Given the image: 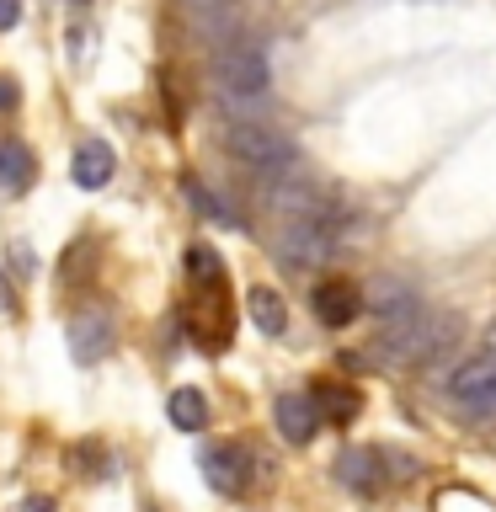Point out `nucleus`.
Segmentation results:
<instances>
[{"mask_svg":"<svg viewBox=\"0 0 496 512\" xmlns=\"http://www.w3.org/2000/svg\"><path fill=\"white\" fill-rule=\"evenodd\" d=\"M182 192L192 198V208H198L203 219H214V224H230V230H240V214H235V208L224 203V198H214V192H208V187L198 182V176H182Z\"/></svg>","mask_w":496,"mask_h":512,"instance_id":"nucleus-15","label":"nucleus"},{"mask_svg":"<svg viewBox=\"0 0 496 512\" xmlns=\"http://www.w3.org/2000/svg\"><path fill=\"white\" fill-rule=\"evenodd\" d=\"M246 310H251V326L262 336H283L288 331V304H283L278 288H251Z\"/></svg>","mask_w":496,"mask_h":512,"instance_id":"nucleus-12","label":"nucleus"},{"mask_svg":"<svg viewBox=\"0 0 496 512\" xmlns=\"http://www.w3.org/2000/svg\"><path fill=\"white\" fill-rule=\"evenodd\" d=\"M272 416H278V432H283V443H310L320 427V411H315V400H310V390H288V395H278V406H272Z\"/></svg>","mask_w":496,"mask_h":512,"instance_id":"nucleus-6","label":"nucleus"},{"mask_svg":"<svg viewBox=\"0 0 496 512\" xmlns=\"http://www.w3.org/2000/svg\"><path fill=\"white\" fill-rule=\"evenodd\" d=\"M22 512H54V502H43V496H32V502H22Z\"/></svg>","mask_w":496,"mask_h":512,"instance_id":"nucleus-18","label":"nucleus"},{"mask_svg":"<svg viewBox=\"0 0 496 512\" xmlns=\"http://www.w3.org/2000/svg\"><path fill=\"white\" fill-rule=\"evenodd\" d=\"M22 22V0H0V32H11Z\"/></svg>","mask_w":496,"mask_h":512,"instance_id":"nucleus-16","label":"nucleus"},{"mask_svg":"<svg viewBox=\"0 0 496 512\" xmlns=\"http://www.w3.org/2000/svg\"><path fill=\"white\" fill-rule=\"evenodd\" d=\"M310 400H315L320 422H331V427H352V416L363 406V395L352 390V384H315Z\"/></svg>","mask_w":496,"mask_h":512,"instance_id":"nucleus-9","label":"nucleus"},{"mask_svg":"<svg viewBox=\"0 0 496 512\" xmlns=\"http://www.w3.org/2000/svg\"><path fill=\"white\" fill-rule=\"evenodd\" d=\"M214 75H219V91L235 96V102H256L267 96L272 86V64H267V48L256 38H230L214 59Z\"/></svg>","mask_w":496,"mask_h":512,"instance_id":"nucleus-3","label":"nucleus"},{"mask_svg":"<svg viewBox=\"0 0 496 512\" xmlns=\"http://www.w3.org/2000/svg\"><path fill=\"white\" fill-rule=\"evenodd\" d=\"M443 395H448V406L464 411V416H496V326L486 336V347L448 374Z\"/></svg>","mask_w":496,"mask_h":512,"instance_id":"nucleus-2","label":"nucleus"},{"mask_svg":"<svg viewBox=\"0 0 496 512\" xmlns=\"http://www.w3.org/2000/svg\"><path fill=\"white\" fill-rule=\"evenodd\" d=\"M198 6H224V0H198Z\"/></svg>","mask_w":496,"mask_h":512,"instance_id":"nucleus-20","label":"nucleus"},{"mask_svg":"<svg viewBox=\"0 0 496 512\" xmlns=\"http://www.w3.org/2000/svg\"><path fill=\"white\" fill-rule=\"evenodd\" d=\"M32 171H38V160L22 139H0V187L6 192H27L32 187Z\"/></svg>","mask_w":496,"mask_h":512,"instance_id":"nucleus-11","label":"nucleus"},{"mask_svg":"<svg viewBox=\"0 0 496 512\" xmlns=\"http://www.w3.org/2000/svg\"><path fill=\"white\" fill-rule=\"evenodd\" d=\"M203 480L214 486L219 496H240L251 486V454L240 443H214V448H203Z\"/></svg>","mask_w":496,"mask_h":512,"instance_id":"nucleus-5","label":"nucleus"},{"mask_svg":"<svg viewBox=\"0 0 496 512\" xmlns=\"http://www.w3.org/2000/svg\"><path fill=\"white\" fill-rule=\"evenodd\" d=\"M70 342H75V363H91V358H102V352L112 347V320L107 315H96V310H86L70 326Z\"/></svg>","mask_w":496,"mask_h":512,"instance_id":"nucleus-10","label":"nucleus"},{"mask_svg":"<svg viewBox=\"0 0 496 512\" xmlns=\"http://www.w3.org/2000/svg\"><path fill=\"white\" fill-rule=\"evenodd\" d=\"M182 267H187V278L198 288H224V283H230V272H224V262L214 256V246H187Z\"/></svg>","mask_w":496,"mask_h":512,"instance_id":"nucleus-14","label":"nucleus"},{"mask_svg":"<svg viewBox=\"0 0 496 512\" xmlns=\"http://www.w3.org/2000/svg\"><path fill=\"white\" fill-rule=\"evenodd\" d=\"M16 102H22V91H16V80H6V75H0V112H11Z\"/></svg>","mask_w":496,"mask_h":512,"instance_id":"nucleus-17","label":"nucleus"},{"mask_svg":"<svg viewBox=\"0 0 496 512\" xmlns=\"http://www.w3.org/2000/svg\"><path fill=\"white\" fill-rule=\"evenodd\" d=\"M384 454L379 448H347L342 459H336V480H342L347 491H358V496H374L384 491Z\"/></svg>","mask_w":496,"mask_h":512,"instance_id":"nucleus-8","label":"nucleus"},{"mask_svg":"<svg viewBox=\"0 0 496 512\" xmlns=\"http://www.w3.org/2000/svg\"><path fill=\"white\" fill-rule=\"evenodd\" d=\"M6 304H11V283L0 278V310H6Z\"/></svg>","mask_w":496,"mask_h":512,"instance_id":"nucleus-19","label":"nucleus"},{"mask_svg":"<svg viewBox=\"0 0 496 512\" xmlns=\"http://www.w3.org/2000/svg\"><path fill=\"white\" fill-rule=\"evenodd\" d=\"M166 411H171V427H182V432H203L208 427V400L192 390V384H182V390L166 400Z\"/></svg>","mask_w":496,"mask_h":512,"instance_id":"nucleus-13","label":"nucleus"},{"mask_svg":"<svg viewBox=\"0 0 496 512\" xmlns=\"http://www.w3.org/2000/svg\"><path fill=\"white\" fill-rule=\"evenodd\" d=\"M219 139H224V155L240 160V166H251V171H262V176H288L299 166V144L272 123L235 118V123H224Z\"/></svg>","mask_w":496,"mask_h":512,"instance_id":"nucleus-1","label":"nucleus"},{"mask_svg":"<svg viewBox=\"0 0 496 512\" xmlns=\"http://www.w3.org/2000/svg\"><path fill=\"white\" fill-rule=\"evenodd\" d=\"M310 310H315L320 326L342 331V326H352V320H358V310H363V288L352 283V278H320L315 294H310Z\"/></svg>","mask_w":496,"mask_h":512,"instance_id":"nucleus-4","label":"nucleus"},{"mask_svg":"<svg viewBox=\"0 0 496 512\" xmlns=\"http://www.w3.org/2000/svg\"><path fill=\"white\" fill-rule=\"evenodd\" d=\"M112 171H118V155H112V144L107 139H80L75 144V160H70V176H75V187H107L112 182Z\"/></svg>","mask_w":496,"mask_h":512,"instance_id":"nucleus-7","label":"nucleus"},{"mask_svg":"<svg viewBox=\"0 0 496 512\" xmlns=\"http://www.w3.org/2000/svg\"><path fill=\"white\" fill-rule=\"evenodd\" d=\"M75 6H86V0H75Z\"/></svg>","mask_w":496,"mask_h":512,"instance_id":"nucleus-21","label":"nucleus"}]
</instances>
